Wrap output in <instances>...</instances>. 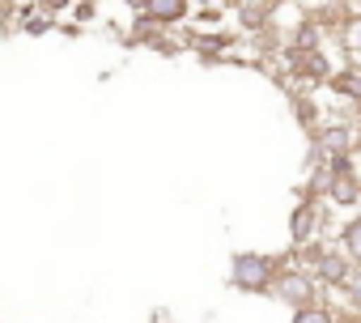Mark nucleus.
I'll list each match as a JSON object with an SVG mask.
<instances>
[{
  "label": "nucleus",
  "mask_w": 361,
  "mask_h": 323,
  "mask_svg": "<svg viewBox=\"0 0 361 323\" xmlns=\"http://www.w3.org/2000/svg\"><path fill=\"white\" fill-rule=\"evenodd\" d=\"M340 289H344L348 306H353V310H361V264H353V272H348V281H344Z\"/></svg>",
  "instance_id": "6e6552de"
},
{
  "label": "nucleus",
  "mask_w": 361,
  "mask_h": 323,
  "mask_svg": "<svg viewBox=\"0 0 361 323\" xmlns=\"http://www.w3.org/2000/svg\"><path fill=\"white\" fill-rule=\"evenodd\" d=\"M153 323H178V319H166V315H153Z\"/></svg>",
  "instance_id": "1a4fd4ad"
},
{
  "label": "nucleus",
  "mask_w": 361,
  "mask_h": 323,
  "mask_svg": "<svg viewBox=\"0 0 361 323\" xmlns=\"http://www.w3.org/2000/svg\"><path fill=\"white\" fill-rule=\"evenodd\" d=\"M319 281L310 276V272H302L298 264H289V260H281V268H276V276H272V298L276 302H285L289 310H298V306H310V302H319Z\"/></svg>",
  "instance_id": "f03ea898"
},
{
  "label": "nucleus",
  "mask_w": 361,
  "mask_h": 323,
  "mask_svg": "<svg viewBox=\"0 0 361 323\" xmlns=\"http://www.w3.org/2000/svg\"><path fill=\"white\" fill-rule=\"evenodd\" d=\"M188 9H192V0H145V18L153 26H178L188 18Z\"/></svg>",
  "instance_id": "20e7f679"
},
{
  "label": "nucleus",
  "mask_w": 361,
  "mask_h": 323,
  "mask_svg": "<svg viewBox=\"0 0 361 323\" xmlns=\"http://www.w3.org/2000/svg\"><path fill=\"white\" fill-rule=\"evenodd\" d=\"M340 247H344V255H348L353 264H361V217H353V221L340 230Z\"/></svg>",
  "instance_id": "39448f33"
},
{
  "label": "nucleus",
  "mask_w": 361,
  "mask_h": 323,
  "mask_svg": "<svg viewBox=\"0 0 361 323\" xmlns=\"http://www.w3.org/2000/svg\"><path fill=\"white\" fill-rule=\"evenodd\" d=\"M276 268H281V260H272V255L238 251V255L230 260V289H238V293H268Z\"/></svg>",
  "instance_id": "f257e3e1"
},
{
  "label": "nucleus",
  "mask_w": 361,
  "mask_h": 323,
  "mask_svg": "<svg viewBox=\"0 0 361 323\" xmlns=\"http://www.w3.org/2000/svg\"><path fill=\"white\" fill-rule=\"evenodd\" d=\"M340 39H344V47H348V51H353V56L361 60V13L344 22V30H340Z\"/></svg>",
  "instance_id": "0eeeda50"
},
{
  "label": "nucleus",
  "mask_w": 361,
  "mask_h": 323,
  "mask_svg": "<svg viewBox=\"0 0 361 323\" xmlns=\"http://www.w3.org/2000/svg\"><path fill=\"white\" fill-rule=\"evenodd\" d=\"M336 323H361V315H357V319H336Z\"/></svg>",
  "instance_id": "9d476101"
},
{
  "label": "nucleus",
  "mask_w": 361,
  "mask_h": 323,
  "mask_svg": "<svg viewBox=\"0 0 361 323\" xmlns=\"http://www.w3.org/2000/svg\"><path fill=\"white\" fill-rule=\"evenodd\" d=\"M289 323H336V315H331L323 302H310V306H298Z\"/></svg>",
  "instance_id": "423d86ee"
},
{
  "label": "nucleus",
  "mask_w": 361,
  "mask_h": 323,
  "mask_svg": "<svg viewBox=\"0 0 361 323\" xmlns=\"http://www.w3.org/2000/svg\"><path fill=\"white\" fill-rule=\"evenodd\" d=\"M319 226H323V209H319L314 196H306V200L293 209V217H289V243H293V247L319 243Z\"/></svg>",
  "instance_id": "7ed1b4c3"
}]
</instances>
